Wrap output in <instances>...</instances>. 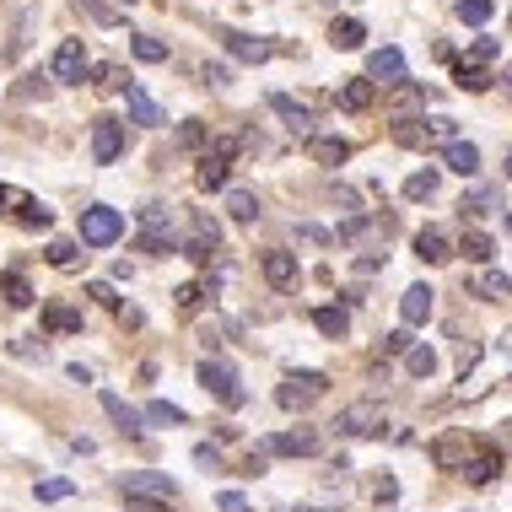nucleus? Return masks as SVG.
<instances>
[{
	"instance_id": "nucleus-50",
	"label": "nucleus",
	"mask_w": 512,
	"mask_h": 512,
	"mask_svg": "<svg viewBox=\"0 0 512 512\" xmlns=\"http://www.w3.org/2000/svg\"><path fill=\"white\" fill-rule=\"evenodd\" d=\"M507 178H512V146H507Z\"/></svg>"
},
{
	"instance_id": "nucleus-31",
	"label": "nucleus",
	"mask_w": 512,
	"mask_h": 512,
	"mask_svg": "<svg viewBox=\"0 0 512 512\" xmlns=\"http://www.w3.org/2000/svg\"><path fill=\"white\" fill-rule=\"evenodd\" d=\"M0 297H6L11 308H27V302H33V286H27L17 270H6V275H0Z\"/></svg>"
},
{
	"instance_id": "nucleus-52",
	"label": "nucleus",
	"mask_w": 512,
	"mask_h": 512,
	"mask_svg": "<svg viewBox=\"0 0 512 512\" xmlns=\"http://www.w3.org/2000/svg\"><path fill=\"white\" fill-rule=\"evenodd\" d=\"M297 512H318V507H297Z\"/></svg>"
},
{
	"instance_id": "nucleus-11",
	"label": "nucleus",
	"mask_w": 512,
	"mask_h": 512,
	"mask_svg": "<svg viewBox=\"0 0 512 512\" xmlns=\"http://www.w3.org/2000/svg\"><path fill=\"white\" fill-rule=\"evenodd\" d=\"M432 308H437L432 286H410V292L399 297V318H405V329H421L426 318H432Z\"/></svg>"
},
{
	"instance_id": "nucleus-32",
	"label": "nucleus",
	"mask_w": 512,
	"mask_h": 512,
	"mask_svg": "<svg viewBox=\"0 0 512 512\" xmlns=\"http://www.w3.org/2000/svg\"><path fill=\"white\" fill-rule=\"evenodd\" d=\"M17 221H22V227H49L54 211H49L44 200H27V195H17Z\"/></svg>"
},
{
	"instance_id": "nucleus-18",
	"label": "nucleus",
	"mask_w": 512,
	"mask_h": 512,
	"mask_svg": "<svg viewBox=\"0 0 512 512\" xmlns=\"http://www.w3.org/2000/svg\"><path fill=\"white\" fill-rule=\"evenodd\" d=\"M308 151H313V162H324V168H340V162H351V141H345V135H313Z\"/></svg>"
},
{
	"instance_id": "nucleus-36",
	"label": "nucleus",
	"mask_w": 512,
	"mask_h": 512,
	"mask_svg": "<svg viewBox=\"0 0 512 512\" xmlns=\"http://www.w3.org/2000/svg\"><path fill=\"white\" fill-rule=\"evenodd\" d=\"M49 265H54V270H76V265H81V243H71V238L49 243Z\"/></svg>"
},
{
	"instance_id": "nucleus-41",
	"label": "nucleus",
	"mask_w": 512,
	"mask_h": 512,
	"mask_svg": "<svg viewBox=\"0 0 512 512\" xmlns=\"http://www.w3.org/2000/svg\"><path fill=\"white\" fill-rule=\"evenodd\" d=\"M124 507L130 512H168L173 502H157V496H124Z\"/></svg>"
},
{
	"instance_id": "nucleus-53",
	"label": "nucleus",
	"mask_w": 512,
	"mask_h": 512,
	"mask_svg": "<svg viewBox=\"0 0 512 512\" xmlns=\"http://www.w3.org/2000/svg\"><path fill=\"white\" fill-rule=\"evenodd\" d=\"M119 6H135V0H119Z\"/></svg>"
},
{
	"instance_id": "nucleus-33",
	"label": "nucleus",
	"mask_w": 512,
	"mask_h": 512,
	"mask_svg": "<svg viewBox=\"0 0 512 512\" xmlns=\"http://www.w3.org/2000/svg\"><path fill=\"white\" fill-rule=\"evenodd\" d=\"M141 415H146V426H184V410L168 405V399H151Z\"/></svg>"
},
{
	"instance_id": "nucleus-8",
	"label": "nucleus",
	"mask_w": 512,
	"mask_h": 512,
	"mask_svg": "<svg viewBox=\"0 0 512 512\" xmlns=\"http://www.w3.org/2000/svg\"><path fill=\"white\" fill-rule=\"evenodd\" d=\"M81 76H87V49H81V38H65V44L54 49V81L76 87Z\"/></svg>"
},
{
	"instance_id": "nucleus-27",
	"label": "nucleus",
	"mask_w": 512,
	"mask_h": 512,
	"mask_svg": "<svg viewBox=\"0 0 512 512\" xmlns=\"http://www.w3.org/2000/svg\"><path fill=\"white\" fill-rule=\"evenodd\" d=\"M475 297H486V302H507V297H512V275L486 270V275L475 281Z\"/></svg>"
},
{
	"instance_id": "nucleus-28",
	"label": "nucleus",
	"mask_w": 512,
	"mask_h": 512,
	"mask_svg": "<svg viewBox=\"0 0 512 512\" xmlns=\"http://www.w3.org/2000/svg\"><path fill=\"white\" fill-rule=\"evenodd\" d=\"M459 254L469 259V265H491V259H496V243L486 238V232H464V243H459Z\"/></svg>"
},
{
	"instance_id": "nucleus-43",
	"label": "nucleus",
	"mask_w": 512,
	"mask_h": 512,
	"mask_svg": "<svg viewBox=\"0 0 512 512\" xmlns=\"http://www.w3.org/2000/svg\"><path fill=\"white\" fill-rule=\"evenodd\" d=\"M216 507H221V512H254V507H248V496H238V491H221Z\"/></svg>"
},
{
	"instance_id": "nucleus-51",
	"label": "nucleus",
	"mask_w": 512,
	"mask_h": 512,
	"mask_svg": "<svg viewBox=\"0 0 512 512\" xmlns=\"http://www.w3.org/2000/svg\"><path fill=\"white\" fill-rule=\"evenodd\" d=\"M507 448H512V421H507Z\"/></svg>"
},
{
	"instance_id": "nucleus-19",
	"label": "nucleus",
	"mask_w": 512,
	"mask_h": 512,
	"mask_svg": "<svg viewBox=\"0 0 512 512\" xmlns=\"http://www.w3.org/2000/svg\"><path fill=\"white\" fill-rule=\"evenodd\" d=\"M103 410H108V415H114V426H119V432H124V437H141V432H146V415H141V410H135V405H124V399H119V394H103Z\"/></svg>"
},
{
	"instance_id": "nucleus-44",
	"label": "nucleus",
	"mask_w": 512,
	"mask_h": 512,
	"mask_svg": "<svg viewBox=\"0 0 512 512\" xmlns=\"http://www.w3.org/2000/svg\"><path fill=\"white\" fill-rule=\"evenodd\" d=\"M178 141H184V146H205V124H200V119H189L184 130H178Z\"/></svg>"
},
{
	"instance_id": "nucleus-29",
	"label": "nucleus",
	"mask_w": 512,
	"mask_h": 512,
	"mask_svg": "<svg viewBox=\"0 0 512 512\" xmlns=\"http://www.w3.org/2000/svg\"><path fill=\"white\" fill-rule=\"evenodd\" d=\"M130 49H135V60H141V65H162V60H168V44H162V38H151V33H135Z\"/></svg>"
},
{
	"instance_id": "nucleus-42",
	"label": "nucleus",
	"mask_w": 512,
	"mask_h": 512,
	"mask_svg": "<svg viewBox=\"0 0 512 512\" xmlns=\"http://www.w3.org/2000/svg\"><path fill=\"white\" fill-rule=\"evenodd\" d=\"M87 297H98L103 308H119V292H114L108 281H92V286H87Z\"/></svg>"
},
{
	"instance_id": "nucleus-46",
	"label": "nucleus",
	"mask_w": 512,
	"mask_h": 512,
	"mask_svg": "<svg viewBox=\"0 0 512 512\" xmlns=\"http://www.w3.org/2000/svg\"><path fill=\"white\" fill-rule=\"evenodd\" d=\"M205 302V286H184V292H178V308H200Z\"/></svg>"
},
{
	"instance_id": "nucleus-20",
	"label": "nucleus",
	"mask_w": 512,
	"mask_h": 512,
	"mask_svg": "<svg viewBox=\"0 0 512 512\" xmlns=\"http://www.w3.org/2000/svg\"><path fill=\"white\" fill-rule=\"evenodd\" d=\"M459 211H464V221L469 216H491V211H502V189L496 184H475L469 195L459 200Z\"/></svg>"
},
{
	"instance_id": "nucleus-54",
	"label": "nucleus",
	"mask_w": 512,
	"mask_h": 512,
	"mask_svg": "<svg viewBox=\"0 0 512 512\" xmlns=\"http://www.w3.org/2000/svg\"><path fill=\"white\" fill-rule=\"evenodd\" d=\"M507 87H512V76H507Z\"/></svg>"
},
{
	"instance_id": "nucleus-6",
	"label": "nucleus",
	"mask_w": 512,
	"mask_h": 512,
	"mask_svg": "<svg viewBox=\"0 0 512 512\" xmlns=\"http://www.w3.org/2000/svg\"><path fill=\"white\" fill-rule=\"evenodd\" d=\"M367 81H372V87H378V81H383V87H405V81H410L405 54H399V49H372V60H367Z\"/></svg>"
},
{
	"instance_id": "nucleus-48",
	"label": "nucleus",
	"mask_w": 512,
	"mask_h": 512,
	"mask_svg": "<svg viewBox=\"0 0 512 512\" xmlns=\"http://www.w3.org/2000/svg\"><path fill=\"white\" fill-rule=\"evenodd\" d=\"M297 232H302L308 243H329V232H324V227H313V221H308V227H297Z\"/></svg>"
},
{
	"instance_id": "nucleus-3",
	"label": "nucleus",
	"mask_w": 512,
	"mask_h": 512,
	"mask_svg": "<svg viewBox=\"0 0 512 512\" xmlns=\"http://www.w3.org/2000/svg\"><path fill=\"white\" fill-rule=\"evenodd\" d=\"M383 426H389V421H383V405H378V399H356V405H345V410L335 415V432H340V437H378Z\"/></svg>"
},
{
	"instance_id": "nucleus-35",
	"label": "nucleus",
	"mask_w": 512,
	"mask_h": 512,
	"mask_svg": "<svg viewBox=\"0 0 512 512\" xmlns=\"http://www.w3.org/2000/svg\"><path fill=\"white\" fill-rule=\"evenodd\" d=\"M227 216L232 221H254L259 216V200L248 195V189H227Z\"/></svg>"
},
{
	"instance_id": "nucleus-12",
	"label": "nucleus",
	"mask_w": 512,
	"mask_h": 512,
	"mask_svg": "<svg viewBox=\"0 0 512 512\" xmlns=\"http://www.w3.org/2000/svg\"><path fill=\"white\" fill-rule=\"evenodd\" d=\"M265 453H286V459H308V453H318V432H308V426H297V432H275L265 442Z\"/></svg>"
},
{
	"instance_id": "nucleus-22",
	"label": "nucleus",
	"mask_w": 512,
	"mask_h": 512,
	"mask_svg": "<svg viewBox=\"0 0 512 512\" xmlns=\"http://www.w3.org/2000/svg\"><path fill=\"white\" fill-rule=\"evenodd\" d=\"M372 98H378V87H372L367 76H356V81H345V87L335 92V103L345 108V114H362V108H372Z\"/></svg>"
},
{
	"instance_id": "nucleus-17",
	"label": "nucleus",
	"mask_w": 512,
	"mask_h": 512,
	"mask_svg": "<svg viewBox=\"0 0 512 512\" xmlns=\"http://www.w3.org/2000/svg\"><path fill=\"white\" fill-rule=\"evenodd\" d=\"M432 459H437V469H459V475H464V464H469V437H459V432H453V437H437V442H432Z\"/></svg>"
},
{
	"instance_id": "nucleus-16",
	"label": "nucleus",
	"mask_w": 512,
	"mask_h": 512,
	"mask_svg": "<svg viewBox=\"0 0 512 512\" xmlns=\"http://www.w3.org/2000/svg\"><path fill=\"white\" fill-rule=\"evenodd\" d=\"M270 108L286 119V130H292V135H313V114H308V108H302L297 98H286V92H270Z\"/></svg>"
},
{
	"instance_id": "nucleus-39",
	"label": "nucleus",
	"mask_w": 512,
	"mask_h": 512,
	"mask_svg": "<svg viewBox=\"0 0 512 512\" xmlns=\"http://www.w3.org/2000/svg\"><path fill=\"white\" fill-rule=\"evenodd\" d=\"M38 502H65V496H71L76 486H71V480H38Z\"/></svg>"
},
{
	"instance_id": "nucleus-49",
	"label": "nucleus",
	"mask_w": 512,
	"mask_h": 512,
	"mask_svg": "<svg viewBox=\"0 0 512 512\" xmlns=\"http://www.w3.org/2000/svg\"><path fill=\"white\" fill-rule=\"evenodd\" d=\"M0 205H17V189H6V184H0Z\"/></svg>"
},
{
	"instance_id": "nucleus-1",
	"label": "nucleus",
	"mask_w": 512,
	"mask_h": 512,
	"mask_svg": "<svg viewBox=\"0 0 512 512\" xmlns=\"http://www.w3.org/2000/svg\"><path fill=\"white\" fill-rule=\"evenodd\" d=\"M124 238V211H114V205H87L81 211V243L87 248H108Z\"/></svg>"
},
{
	"instance_id": "nucleus-38",
	"label": "nucleus",
	"mask_w": 512,
	"mask_h": 512,
	"mask_svg": "<svg viewBox=\"0 0 512 512\" xmlns=\"http://www.w3.org/2000/svg\"><path fill=\"white\" fill-rule=\"evenodd\" d=\"M453 81H459L464 92H486V87H491V76L480 71V65H469V60L459 65V71H453Z\"/></svg>"
},
{
	"instance_id": "nucleus-5",
	"label": "nucleus",
	"mask_w": 512,
	"mask_h": 512,
	"mask_svg": "<svg viewBox=\"0 0 512 512\" xmlns=\"http://www.w3.org/2000/svg\"><path fill=\"white\" fill-rule=\"evenodd\" d=\"M232 157H238V141H232V135H221V141L200 157V173H195V178H200V189H227Z\"/></svg>"
},
{
	"instance_id": "nucleus-13",
	"label": "nucleus",
	"mask_w": 512,
	"mask_h": 512,
	"mask_svg": "<svg viewBox=\"0 0 512 512\" xmlns=\"http://www.w3.org/2000/svg\"><path fill=\"white\" fill-rule=\"evenodd\" d=\"M415 259H426V265H448L453 259V243L442 227H421L415 232Z\"/></svg>"
},
{
	"instance_id": "nucleus-4",
	"label": "nucleus",
	"mask_w": 512,
	"mask_h": 512,
	"mask_svg": "<svg viewBox=\"0 0 512 512\" xmlns=\"http://www.w3.org/2000/svg\"><path fill=\"white\" fill-rule=\"evenodd\" d=\"M200 389L205 394H216L221 405H248V389H238V372H232L227 362H200Z\"/></svg>"
},
{
	"instance_id": "nucleus-37",
	"label": "nucleus",
	"mask_w": 512,
	"mask_h": 512,
	"mask_svg": "<svg viewBox=\"0 0 512 512\" xmlns=\"http://www.w3.org/2000/svg\"><path fill=\"white\" fill-rule=\"evenodd\" d=\"M491 11H496L491 0H459V22H464V27H486Z\"/></svg>"
},
{
	"instance_id": "nucleus-21",
	"label": "nucleus",
	"mask_w": 512,
	"mask_h": 512,
	"mask_svg": "<svg viewBox=\"0 0 512 512\" xmlns=\"http://www.w3.org/2000/svg\"><path fill=\"white\" fill-rule=\"evenodd\" d=\"M124 108H130L135 124H162V108L151 103V92L141 87V81H130V87H124Z\"/></svg>"
},
{
	"instance_id": "nucleus-40",
	"label": "nucleus",
	"mask_w": 512,
	"mask_h": 512,
	"mask_svg": "<svg viewBox=\"0 0 512 512\" xmlns=\"http://www.w3.org/2000/svg\"><path fill=\"white\" fill-rule=\"evenodd\" d=\"M410 329H394V335H383V351H389V356H410Z\"/></svg>"
},
{
	"instance_id": "nucleus-24",
	"label": "nucleus",
	"mask_w": 512,
	"mask_h": 512,
	"mask_svg": "<svg viewBox=\"0 0 512 512\" xmlns=\"http://www.w3.org/2000/svg\"><path fill=\"white\" fill-rule=\"evenodd\" d=\"M329 44L335 49H362L367 44V27L356 17H335V27H329Z\"/></svg>"
},
{
	"instance_id": "nucleus-45",
	"label": "nucleus",
	"mask_w": 512,
	"mask_h": 512,
	"mask_svg": "<svg viewBox=\"0 0 512 512\" xmlns=\"http://www.w3.org/2000/svg\"><path fill=\"white\" fill-rule=\"evenodd\" d=\"M469 54H475L480 65H486V60H496V38H486V33H480L475 44H469Z\"/></svg>"
},
{
	"instance_id": "nucleus-34",
	"label": "nucleus",
	"mask_w": 512,
	"mask_h": 512,
	"mask_svg": "<svg viewBox=\"0 0 512 512\" xmlns=\"http://www.w3.org/2000/svg\"><path fill=\"white\" fill-rule=\"evenodd\" d=\"M405 367H410V378H432V372H437V351H432V345H410Z\"/></svg>"
},
{
	"instance_id": "nucleus-30",
	"label": "nucleus",
	"mask_w": 512,
	"mask_h": 512,
	"mask_svg": "<svg viewBox=\"0 0 512 512\" xmlns=\"http://www.w3.org/2000/svg\"><path fill=\"white\" fill-rule=\"evenodd\" d=\"M437 178H442L437 168L410 173V178H405V200H432V195H437Z\"/></svg>"
},
{
	"instance_id": "nucleus-26",
	"label": "nucleus",
	"mask_w": 512,
	"mask_h": 512,
	"mask_svg": "<svg viewBox=\"0 0 512 512\" xmlns=\"http://www.w3.org/2000/svg\"><path fill=\"white\" fill-rule=\"evenodd\" d=\"M313 329L329 340H345V329H351V313L345 308H313Z\"/></svg>"
},
{
	"instance_id": "nucleus-10",
	"label": "nucleus",
	"mask_w": 512,
	"mask_h": 512,
	"mask_svg": "<svg viewBox=\"0 0 512 512\" xmlns=\"http://www.w3.org/2000/svg\"><path fill=\"white\" fill-rule=\"evenodd\" d=\"M259 270H265V281L275 286V292H286V286H297V254H286V248H270L265 259H259Z\"/></svg>"
},
{
	"instance_id": "nucleus-9",
	"label": "nucleus",
	"mask_w": 512,
	"mask_h": 512,
	"mask_svg": "<svg viewBox=\"0 0 512 512\" xmlns=\"http://www.w3.org/2000/svg\"><path fill=\"white\" fill-rule=\"evenodd\" d=\"M124 496H157V502H178V486H173L168 475L135 469V475H124Z\"/></svg>"
},
{
	"instance_id": "nucleus-2",
	"label": "nucleus",
	"mask_w": 512,
	"mask_h": 512,
	"mask_svg": "<svg viewBox=\"0 0 512 512\" xmlns=\"http://www.w3.org/2000/svg\"><path fill=\"white\" fill-rule=\"evenodd\" d=\"M329 394V378L324 372H286V383L275 389V399H281V410H308L313 399Z\"/></svg>"
},
{
	"instance_id": "nucleus-23",
	"label": "nucleus",
	"mask_w": 512,
	"mask_h": 512,
	"mask_svg": "<svg viewBox=\"0 0 512 512\" xmlns=\"http://www.w3.org/2000/svg\"><path fill=\"white\" fill-rule=\"evenodd\" d=\"M464 475H469V486H491V480L502 475V453H496V448H480L475 459L464 464Z\"/></svg>"
},
{
	"instance_id": "nucleus-7",
	"label": "nucleus",
	"mask_w": 512,
	"mask_h": 512,
	"mask_svg": "<svg viewBox=\"0 0 512 512\" xmlns=\"http://www.w3.org/2000/svg\"><path fill=\"white\" fill-rule=\"evenodd\" d=\"M92 157H98L103 168L124 157V124L119 119H92Z\"/></svg>"
},
{
	"instance_id": "nucleus-47",
	"label": "nucleus",
	"mask_w": 512,
	"mask_h": 512,
	"mask_svg": "<svg viewBox=\"0 0 512 512\" xmlns=\"http://www.w3.org/2000/svg\"><path fill=\"white\" fill-rule=\"evenodd\" d=\"M205 81H211V87H221V81H227V65H205V71H200Z\"/></svg>"
},
{
	"instance_id": "nucleus-14",
	"label": "nucleus",
	"mask_w": 512,
	"mask_h": 512,
	"mask_svg": "<svg viewBox=\"0 0 512 512\" xmlns=\"http://www.w3.org/2000/svg\"><path fill=\"white\" fill-rule=\"evenodd\" d=\"M221 44H227V54H238V60L243 65H265L270 60V44H265V38H248V33H232V27H227V33H221Z\"/></svg>"
},
{
	"instance_id": "nucleus-55",
	"label": "nucleus",
	"mask_w": 512,
	"mask_h": 512,
	"mask_svg": "<svg viewBox=\"0 0 512 512\" xmlns=\"http://www.w3.org/2000/svg\"><path fill=\"white\" fill-rule=\"evenodd\" d=\"M507 27H512V17H507Z\"/></svg>"
},
{
	"instance_id": "nucleus-25",
	"label": "nucleus",
	"mask_w": 512,
	"mask_h": 512,
	"mask_svg": "<svg viewBox=\"0 0 512 512\" xmlns=\"http://www.w3.org/2000/svg\"><path fill=\"white\" fill-rule=\"evenodd\" d=\"M44 329H54V335H81V313L65 308V302H49V308H44Z\"/></svg>"
},
{
	"instance_id": "nucleus-15",
	"label": "nucleus",
	"mask_w": 512,
	"mask_h": 512,
	"mask_svg": "<svg viewBox=\"0 0 512 512\" xmlns=\"http://www.w3.org/2000/svg\"><path fill=\"white\" fill-rule=\"evenodd\" d=\"M442 162H448L453 173L475 178V173H480V146H475V141H442Z\"/></svg>"
}]
</instances>
